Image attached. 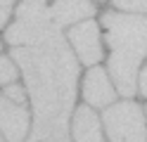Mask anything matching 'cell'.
Returning <instances> with one entry per match:
<instances>
[{
	"instance_id": "obj_15",
	"label": "cell",
	"mask_w": 147,
	"mask_h": 142,
	"mask_svg": "<svg viewBox=\"0 0 147 142\" xmlns=\"http://www.w3.org/2000/svg\"><path fill=\"white\" fill-rule=\"evenodd\" d=\"M138 88H140V92L147 97V66L142 69V73H140V81H138Z\"/></svg>"
},
{
	"instance_id": "obj_11",
	"label": "cell",
	"mask_w": 147,
	"mask_h": 142,
	"mask_svg": "<svg viewBox=\"0 0 147 142\" xmlns=\"http://www.w3.org/2000/svg\"><path fill=\"white\" fill-rule=\"evenodd\" d=\"M19 76V66L7 57H0V85H10Z\"/></svg>"
},
{
	"instance_id": "obj_2",
	"label": "cell",
	"mask_w": 147,
	"mask_h": 142,
	"mask_svg": "<svg viewBox=\"0 0 147 142\" xmlns=\"http://www.w3.org/2000/svg\"><path fill=\"white\" fill-rule=\"evenodd\" d=\"M102 24L107 26V43L112 47L109 71L114 85L123 97H131L135 95L138 69L147 55V19L142 14L107 12Z\"/></svg>"
},
{
	"instance_id": "obj_14",
	"label": "cell",
	"mask_w": 147,
	"mask_h": 142,
	"mask_svg": "<svg viewBox=\"0 0 147 142\" xmlns=\"http://www.w3.org/2000/svg\"><path fill=\"white\" fill-rule=\"evenodd\" d=\"M12 5H14V0H0V28H3V24L7 22V17H10Z\"/></svg>"
},
{
	"instance_id": "obj_13",
	"label": "cell",
	"mask_w": 147,
	"mask_h": 142,
	"mask_svg": "<svg viewBox=\"0 0 147 142\" xmlns=\"http://www.w3.org/2000/svg\"><path fill=\"white\" fill-rule=\"evenodd\" d=\"M3 95H5L7 100L17 102V104H24V100H26V92H24V88H22V85H14V83H10V85H7Z\"/></svg>"
},
{
	"instance_id": "obj_9",
	"label": "cell",
	"mask_w": 147,
	"mask_h": 142,
	"mask_svg": "<svg viewBox=\"0 0 147 142\" xmlns=\"http://www.w3.org/2000/svg\"><path fill=\"white\" fill-rule=\"evenodd\" d=\"M71 135L74 142H105L102 123L90 107H78L71 114Z\"/></svg>"
},
{
	"instance_id": "obj_12",
	"label": "cell",
	"mask_w": 147,
	"mask_h": 142,
	"mask_svg": "<svg viewBox=\"0 0 147 142\" xmlns=\"http://www.w3.org/2000/svg\"><path fill=\"white\" fill-rule=\"evenodd\" d=\"M112 3L126 12H147V0H112Z\"/></svg>"
},
{
	"instance_id": "obj_3",
	"label": "cell",
	"mask_w": 147,
	"mask_h": 142,
	"mask_svg": "<svg viewBox=\"0 0 147 142\" xmlns=\"http://www.w3.org/2000/svg\"><path fill=\"white\" fill-rule=\"evenodd\" d=\"M102 126L109 142H147L145 114L135 102H119L105 107Z\"/></svg>"
},
{
	"instance_id": "obj_1",
	"label": "cell",
	"mask_w": 147,
	"mask_h": 142,
	"mask_svg": "<svg viewBox=\"0 0 147 142\" xmlns=\"http://www.w3.org/2000/svg\"><path fill=\"white\" fill-rule=\"evenodd\" d=\"M24 73L36 126H69L76 107L78 59L64 38L48 45H19L12 50Z\"/></svg>"
},
{
	"instance_id": "obj_4",
	"label": "cell",
	"mask_w": 147,
	"mask_h": 142,
	"mask_svg": "<svg viewBox=\"0 0 147 142\" xmlns=\"http://www.w3.org/2000/svg\"><path fill=\"white\" fill-rule=\"evenodd\" d=\"M7 43L19 47V45H48L62 38L59 26H55L48 19H17L7 28Z\"/></svg>"
},
{
	"instance_id": "obj_10",
	"label": "cell",
	"mask_w": 147,
	"mask_h": 142,
	"mask_svg": "<svg viewBox=\"0 0 147 142\" xmlns=\"http://www.w3.org/2000/svg\"><path fill=\"white\" fill-rule=\"evenodd\" d=\"M24 142H71L69 126H31Z\"/></svg>"
},
{
	"instance_id": "obj_5",
	"label": "cell",
	"mask_w": 147,
	"mask_h": 142,
	"mask_svg": "<svg viewBox=\"0 0 147 142\" xmlns=\"http://www.w3.org/2000/svg\"><path fill=\"white\" fill-rule=\"evenodd\" d=\"M31 130V116L24 104H17L0 95V133L5 142H24Z\"/></svg>"
},
{
	"instance_id": "obj_6",
	"label": "cell",
	"mask_w": 147,
	"mask_h": 142,
	"mask_svg": "<svg viewBox=\"0 0 147 142\" xmlns=\"http://www.w3.org/2000/svg\"><path fill=\"white\" fill-rule=\"evenodd\" d=\"M69 40L74 45V55L83 64L95 66L102 59V43H100V31L95 22H78L69 31Z\"/></svg>"
},
{
	"instance_id": "obj_8",
	"label": "cell",
	"mask_w": 147,
	"mask_h": 142,
	"mask_svg": "<svg viewBox=\"0 0 147 142\" xmlns=\"http://www.w3.org/2000/svg\"><path fill=\"white\" fill-rule=\"evenodd\" d=\"M93 12H95V5L88 3V0H55L48 7V19L62 28V26L83 22Z\"/></svg>"
},
{
	"instance_id": "obj_17",
	"label": "cell",
	"mask_w": 147,
	"mask_h": 142,
	"mask_svg": "<svg viewBox=\"0 0 147 142\" xmlns=\"http://www.w3.org/2000/svg\"><path fill=\"white\" fill-rule=\"evenodd\" d=\"M0 142H5V137H3V133H0Z\"/></svg>"
},
{
	"instance_id": "obj_7",
	"label": "cell",
	"mask_w": 147,
	"mask_h": 142,
	"mask_svg": "<svg viewBox=\"0 0 147 142\" xmlns=\"http://www.w3.org/2000/svg\"><path fill=\"white\" fill-rule=\"evenodd\" d=\"M83 97L93 107H109V104H114L116 90H114V85H112L105 69L95 66V69L88 71L86 81H83Z\"/></svg>"
},
{
	"instance_id": "obj_16",
	"label": "cell",
	"mask_w": 147,
	"mask_h": 142,
	"mask_svg": "<svg viewBox=\"0 0 147 142\" xmlns=\"http://www.w3.org/2000/svg\"><path fill=\"white\" fill-rule=\"evenodd\" d=\"M31 3H45V0H31Z\"/></svg>"
}]
</instances>
